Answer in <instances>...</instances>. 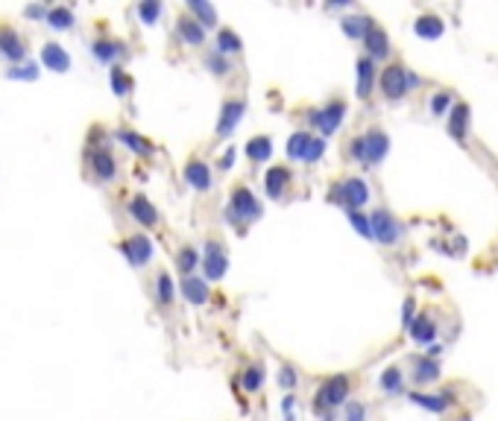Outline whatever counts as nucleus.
Returning a JSON list of instances; mask_svg holds the SVG:
<instances>
[{
  "label": "nucleus",
  "mask_w": 498,
  "mask_h": 421,
  "mask_svg": "<svg viewBox=\"0 0 498 421\" xmlns=\"http://www.w3.org/2000/svg\"><path fill=\"white\" fill-rule=\"evenodd\" d=\"M413 30H416L419 38L434 41V38H440V35L445 33V23H443V18H437V15H419L416 23H413Z\"/></svg>",
  "instance_id": "obj_25"
},
{
  "label": "nucleus",
  "mask_w": 498,
  "mask_h": 421,
  "mask_svg": "<svg viewBox=\"0 0 498 421\" xmlns=\"http://www.w3.org/2000/svg\"><path fill=\"white\" fill-rule=\"evenodd\" d=\"M232 161H234V146H229V150L223 153V158H220V170H229Z\"/></svg>",
  "instance_id": "obj_48"
},
{
  "label": "nucleus",
  "mask_w": 498,
  "mask_h": 421,
  "mask_svg": "<svg viewBox=\"0 0 498 421\" xmlns=\"http://www.w3.org/2000/svg\"><path fill=\"white\" fill-rule=\"evenodd\" d=\"M173 295H176L173 278L168 275V272H158V275H156V302L161 307H170L173 305Z\"/></svg>",
  "instance_id": "obj_31"
},
{
  "label": "nucleus",
  "mask_w": 498,
  "mask_h": 421,
  "mask_svg": "<svg viewBox=\"0 0 498 421\" xmlns=\"http://www.w3.org/2000/svg\"><path fill=\"white\" fill-rule=\"evenodd\" d=\"M278 383L281 386H296V368L293 366H281V371H278Z\"/></svg>",
  "instance_id": "obj_46"
},
{
  "label": "nucleus",
  "mask_w": 498,
  "mask_h": 421,
  "mask_svg": "<svg viewBox=\"0 0 498 421\" xmlns=\"http://www.w3.org/2000/svg\"><path fill=\"white\" fill-rule=\"evenodd\" d=\"M261 383H264V366H249L244 375H241V386L247 392H258Z\"/></svg>",
  "instance_id": "obj_38"
},
{
  "label": "nucleus",
  "mask_w": 498,
  "mask_h": 421,
  "mask_svg": "<svg viewBox=\"0 0 498 421\" xmlns=\"http://www.w3.org/2000/svg\"><path fill=\"white\" fill-rule=\"evenodd\" d=\"M215 47H217V53H220V56H234V53H241V50H244V41H241V35L234 33V30L223 27V30H217Z\"/></svg>",
  "instance_id": "obj_27"
},
{
  "label": "nucleus",
  "mask_w": 498,
  "mask_h": 421,
  "mask_svg": "<svg viewBox=\"0 0 498 421\" xmlns=\"http://www.w3.org/2000/svg\"><path fill=\"white\" fill-rule=\"evenodd\" d=\"M343 117H346V103L343 100H331L328 106H323L320 111L311 114V123L323 132V138H328V135H335L340 129Z\"/></svg>",
  "instance_id": "obj_8"
},
{
  "label": "nucleus",
  "mask_w": 498,
  "mask_h": 421,
  "mask_svg": "<svg viewBox=\"0 0 498 421\" xmlns=\"http://www.w3.org/2000/svg\"><path fill=\"white\" fill-rule=\"evenodd\" d=\"M182 295H185V302H191V305H205L208 302V281L205 278H197V275H188L182 278Z\"/></svg>",
  "instance_id": "obj_23"
},
{
  "label": "nucleus",
  "mask_w": 498,
  "mask_h": 421,
  "mask_svg": "<svg viewBox=\"0 0 498 421\" xmlns=\"http://www.w3.org/2000/svg\"><path fill=\"white\" fill-rule=\"evenodd\" d=\"M270 155H273V141H270L267 135L252 138V141L247 143V158H249L252 164H264Z\"/></svg>",
  "instance_id": "obj_30"
},
{
  "label": "nucleus",
  "mask_w": 498,
  "mask_h": 421,
  "mask_svg": "<svg viewBox=\"0 0 498 421\" xmlns=\"http://www.w3.org/2000/svg\"><path fill=\"white\" fill-rule=\"evenodd\" d=\"M202 269H205V281H220L229 269V255L223 249L220 240H208L205 243V255H202Z\"/></svg>",
  "instance_id": "obj_7"
},
{
  "label": "nucleus",
  "mask_w": 498,
  "mask_h": 421,
  "mask_svg": "<svg viewBox=\"0 0 498 421\" xmlns=\"http://www.w3.org/2000/svg\"><path fill=\"white\" fill-rule=\"evenodd\" d=\"M117 249L124 252V258L129 261V266L141 269V266H147L153 261V240L147 234H129L124 237L121 243H117Z\"/></svg>",
  "instance_id": "obj_6"
},
{
  "label": "nucleus",
  "mask_w": 498,
  "mask_h": 421,
  "mask_svg": "<svg viewBox=\"0 0 498 421\" xmlns=\"http://www.w3.org/2000/svg\"><path fill=\"white\" fill-rule=\"evenodd\" d=\"M469 123H472V117H469V106L466 103H455V109L448 111V135H452L458 143H466V135H469Z\"/></svg>",
  "instance_id": "obj_14"
},
{
  "label": "nucleus",
  "mask_w": 498,
  "mask_h": 421,
  "mask_svg": "<svg viewBox=\"0 0 498 421\" xmlns=\"http://www.w3.org/2000/svg\"><path fill=\"white\" fill-rule=\"evenodd\" d=\"M138 18L144 23H156L161 18V4L158 0H144V4H138Z\"/></svg>",
  "instance_id": "obj_39"
},
{
  "label": "nucleus",
  "mask_w": 498,
  "mask_h": 421,
  "mask_svg": "<svg viewBox=\"0 0 498 421\" xmlns=\"http://www.w3.org/2000/svg\"><path fill=\"white\" fill-rule=\"evenodd\" d=\"M41 65L50 67V70H56V73H65V70H70V53L65 50L62 44L47 41V44L41 47Z\"/></svg>",
  "instance_id": "obj_15"
},
{
  "label": "nucleus",
  "mask_w": 498,
  "mask_h": 421,
  "mask_svg": "<svg viewBox=\"0 0 498 421\" xmlns=\"http://www.w3.org/2000/svg\"><path fill=\"white\" fill-rule=\"evenodd\" d=\"M229 217H232V219H238V222H255V219L261 217V205H258V199L252 196L249 187L238 185V187L232 190V199H229Z\"/></svg>",
  "instance_id": "obj_5"
},
{
  "label": "nucleus",
  "mask_w": 498,
  "mask_h": 421,
  "mask_svg": "<svg viewBox=\"0 0 498 421\" xmlns=\"http://www.w3.org/2000/svg\"><path fill=\"white\" fill-rule=\"evenodd\" d=\"M293 404H296V401H293V395H288V398H284V401H281V410H284V412H288V415H291V410H293Z\"/></svg>",
  "instance_id": "obj_50"
},
{
  "label": "nucleus",
  "mask_w": 498,
  "mask_h": 421,
  "mask_svg": "<svg viewBox=\"0 0 498 421\" xmlns=\"http://www.w3.org/2000/svg\"><path fill=\"white\" fill-rule=\"evenodd\" d=\"M288 185H291V170L284 167V164H276V167L267 170V176H264V190H267L270 199H281V193L288 190Z\"/></svg>",
  "instance_id": "obj_17"
},
{
  "label": "nucleus",
  "mask_w": 498,
  "mask_h": 421,
  "mask_svg": "<svg viewBox=\"0 0 498 421\" xmlns=\"http://www.w3.org/2000/svg\"><path fill=\"white\" fill-rule=\"evenodd\" d=\"M340 27H343V33H346L349 38L364 41L367 33H369V27H372V18H367V15H349V18L340 21Z\"/></svg>",
  "instance_id": "obj_29"
},
{
  "label": "nucleus",
  "mask_w": 498,
  "mask_h": 421,
  "mask_svg": "<svg viewBox=\"0 0 498 421\" xmlns=\"http://www.w3.org/2000/svg\"><path fill=\"white\" fill-rule=\"evenodd\" d=\"M88 170L97 182H112L117 176V161L106 146H94V150H88Z\"/></svg>",
  "instance_id": "obj_10"
},
{
  "label": "nucleus",
  "mask_w": 498,
  "mask_h": 421,
  "mask_svg": "<svg viewBox=\"0 0 498 421\" xmlns=\"http://www.w3.org/2000/svg\"><path fill=\"white\" fill-rule=\"evenodd\" d=\"M47 23H50L53 30H70L74 27V9L70 6H50V12H47Z\"/></svg>",
  "instance_id": "obj_33"
},
{
  "label": "nucleus",
  "mask_w": 498,
  "mask_h": 421,
  "mask_svg": "<svg viewBox=\"0 0 498 421\" xmlns=\"http://www.w3.org/2000/svg\"><path fill=\"white\" fill-rule=\"evenodd\" d=\"M364 47H367V56L375 62V59H387L390 56V38H387V33L378 27V23H372L369 27V33H367V38H364Z\"/></svg>",
  "instance_id": "obj_16"
},
{
  "label": "nucleus",
  "mask_w": 498,
  "mask_h": 421,
  "mask_svg": "<svg viewBox=\"0 0 498 421\" xmlns=\"http://www.w3.org/2000/svg\"><path fill=\"white\" fill-rule=\"evenodd\" d=\"M378 386H381L384 392H390V395L401 392V386H405V375H401V368H399V366L384 368V375L378 378Z\"/></svg>",
  "instance_id": "obj_35"
},
{
  "label": "nucleus",
  "mask_w": 498,
  "mask_h": 421,
  "mask_svg": "<svg viewBox=\"0 0 498 421\" xmlns=\"http://www.w3.org/2000/svg\"><path fill=\"white\" fill-rule=\"evenodd\" d=\"M349 392H352V381H349V375H331V378L323 381V386L317 389V407L335 410V407L346 404Z\"/></svg>",
  "instance_id": "obj_4"
},
{
  "label": "nucleus",
  "mask_w": 498,
  "mask_h": 421,
  "mask_svg": "<svg viewBox=\"0 0 498 421\" xmlns=\"http://www.w3.org/2000/svg\"><path fill=\"white\" fill-rule=\"evenodd\" d=\"M405 325H408V328L413 325V299L405 302Z\"/></svg>",
  "instance_id": "obj_49"
},
{
  "label": "nucleus",
  "mask_w": 498,
  "mask_h": 421,
  "mask_svg": "<svg viewBox=\"0 0 498 421\" xmlns=\"http://www.w3.org/2000/svg\"><path fill=\"white\" fill-rule=\"evenodd\" d=\"M117 141H121L126 150H132L135 155H153V143L144 138V135H138V132H132V129H117V135H114Z\"/></svg>",
  "instance_id": "obj_24"
},
{
  "label": "nucleus",
  "mask_w": 498,
  "mask_h": 421,
  "mask_svg": "<svg viewBox=\"0 0 498 421\" xmlns=\"http://www.w3.org/2000/svg\"><path fill=\"white\" fill-rule=\"evenodd\" d=\"M413 383L416 386H422V383H434L437 378H440V363L434 360V357H422V360H416L413 363Z\"/></svg>",
  "instance_id": "obj_26"
},
{
  "label": "nucleus",
  "mask_w": 498,
  "mask_h": 421,
  "mask_svg": "<svg viewBox=\"0 0 498 421\" xmlns=\"http://www.w3.org/2000/svg\"><path fill=\"white\" fill-rule=\"evenodd\" d=\"M364 138V164L367 167H378L384 161V155H387V150H390V138H387V132L384 129H378V126H372L367 135H361Z\"/></svg>",
  "instance_id": "obj_9"
},
{
  "label": "nucleus",
  "mask_w": 498,
  "mask_h": 421,
  "mask_svg": "<svg viewBox=\"0 0 498 421\" xmlns=\"http://www.w3.org/2000/svg\"><path fill=\"white\" fill-rule=\"evenodd\" d=\"M331 199L340 202L346 211H358L369 202V185L364 179H343L335 185V190H331Z\"/></svg>",
  "instance_id": "obj_1"
},
{
  "label": "nucleus",
  "mask_w": 498,
  "mask_h": 421,
  "mask_svg": "<svg viewBox=\"0 0 498 421\" xmlns=\"http://www.w3.org/2000/svg\"><path fill=\"white\" fill-rule=\"evenodd\" d=\"M411 401L416 407H425V410H431V412H445L448 404H452V395H428V392H413L411 395Z\"/></svg>",
  "instance_id": "obj_28"
},
{
  "label": "nucleus",
  "mask_w": 498,
  "mask_h": 421,
  "mask_svg": "<svg viewBox=\"0 0 498 421\" xmlns=\"http://www.w3.org/2000/svg\"><path fill=\"white\" fill-rule=\"evenodd\" d=\"M205 67H208L211 73H217V77H226V73L232 70V67H229V62H226V59H223V56H220L217 50L205 56Z\"/></svg>",
  "instance_id": "obj_42"
},
{
  "label": "nucleus",
  "mask_w": 498,
  "mask_h": 421,
  "mask_svg": "<svg viewBox=\"0 0 498 421\" xmlns=\"http://www.w3.org/2000/svg\"><path fill=\"white\" fill-rule=\"evenodd\" d=\"M411 85H416V80L411 77V70L405 65H387L381 70V94L387 97V100H401Z\"/></svg>",
  "instance_id": "obj_2"
},
{
  "label": "nucleus",
  "mask_w": 498,
  "mask_h": 421,
  "mask_svg": "<svg viewBox=\"0 0 498 421\" xmlns=\"http://www.w3.org/2000/svg\"><path fill=\"white\" fill-rule=\"evenodd\" d=\"M244 100H226L223 109H220V120H217V135L220 138H229L234 129H238V123L244 117Z\"/></svg>",
  "instance_id": "obj_13"
},
{
  "label": "nucleus",
  "mask_w": 498,
  "mask_h": 421,
  "mask_svg": "<svg viewBox=\"0 0 498 421\" xmlns=\"http://www.w3.org/2000/svg\"><path fill=\"white\" fill-rule=\"evenodd\" d=\"M6 77L9 80H38V65H12L6 70Z\"/></svg>",
  "instance_id": "obj_40"
},
{
  "label": "nucleus",
  "mask_w": 498,
  "mask_h": 421,
  "mask_svg": "<svg viewBox=\"0 0 498 421\" xmlns=\"http://www.w3.org/2000/svg\"><path fill=\"white\" fill-rule=\"evenodd\" d=\"M126 211H129V217H132L135 222H141L144 229L158 226V211H156V205L147 199L144 193H135L132 199H129V205H126Z\"/></svg>",
  "instance_id": "obj_12"
},
{
  "label": "nucleus",
  "mask_w": 498,
  "mask_h": 421,
  "mask_svg": "<svg viewBox=\"0 0 498 421\" xmlns=\"http://www.w3.org/2000/svg\"><path fill=\"white\" fill-rule=\"evenodd\" d=\"M323 153H325V141L323 138H311V143H308V150H305V164H314V161H320L323 158Z\"/></svg>",
  "instance_id": "obj_43"
},
{
  "label": "nucleus",
  "mask_w": 498,
  "mask_h": 421,
  "mask_svg": "<svg viewBox=\"0 0 498 421\" xmlns=\"http://www.w3.org/2000/svg\"><path fill=\"white\" fill-rule=\"evenodd\" d=\"M197 263H200V252L194 249V246H182L179 255H176V266H179V272H182L185 278L197 269Z\"/></svg>",
  "instance_id": "obj_36"
},
{
  "label": "nucleus",
  "mask_w": 498,
  "mask_h": 421,
  "mask_svg": "<svg viewBox=\"0 0 498 421\" xmlns=\"http://www.w3.org/2000/svg\"><path fill=\"white\" fill-rule=\"evenodd\" d=\"M176 33H179V38L185 44H194V47H200L205 41V27H202L197 18H188V15H182L176 21Z\"/></svg>",
  "instance_id": "obj_22"
},
{
  "label": "nucleus",
  "mask_w": 498,
  "mask_h": 421,
  "mask_svg": "<svg viewBox=\"0 0 498 421\" xmlns=\"http://www.w3.org/2000/svg\"><path fill=\"white\" fill-rule=\"evenodd\" d=\"M188 12L197 15V21L202 23L205 30H211V27L217 23V9L208 6V4H202V0H191V4H188Z\"/></svg>",
  "instance_id": "obj_32"
},
{
  "label": "nucleus",
  "mask_w": 498,
  "mask_h": 421,
  "mask_svg": "<svg viewBox=\"0 0 498 421\" xmlns=\"http://www.w3.org/2000/svg\"><path fill=\"white\" fill-rule=\"evenodd\" d=\"M346 421H367V407L361 401H349L346 404Z\"/></svg>",
  "instance_id": "obj_45"
},
{
  "label": "nucleus",
  "mask_w": 498,
  "mask_h": 421,
  "mask_svg": "<svg viewBox=\"0 0 498 421\" xmlns=\"http://www.w3.org/2000/svg\"><path fill=\"white\" fill-rule=\"evenodd\" d=\"M408 331H411V339H413V342H419V345H431L434 337H437V322H434L431 313H419Z\"/></svg>",
  "instance_id": "obj_21"
},
{
  "label": "nucleus",
  "mask_w": 498,
  "mask_h": 421,
  "mask_svg": "<svg viewBox=\"0 0 498 421\" xmlns=\"http://www.w3.org/2000/svg\"><path fill=\"white\" fill-rule=\"evenodd\" d=\"M185 182L191 185L194 190L205 193L211 187V170H208V164L200 161V158H191V161L185 164Z\"/></svg>",
  "instance_id": "obj_19"
},
{
  "label": "nucleus",
  "mask_w": 498,
  "mask_h": 421,
  "mask_svg": "<svg viewBox=\"0 0 498 421\" xmlns=\"http://www.w3.org/2000/svg\"><path fill=\"white\" fill-rule=\"evenodd\" d=\"M109 82H112V91L117 97H126L132 91V77L124 67H117V65H112V70H109Z\"/></svg>",
  "instance_id": "obj_34"
},
{
  "label": "nucleus",
  "mask_w": 498,
  "mask_h": 421,
  "mask_svg": "<svg viewBox=\"0 0 498 421\" xmlns=\"http://www.w3.org/2000/svg\"><path fill=\"white\" fill-rule=\"evenodd\" d=\"M0 56H6L15 65H21L23 59H27L23 38H21V33L15 27H9V23H0Z\"/></svg>",
  "instance_id": "obj_11"
},
{
  "label": "nucleus",
  "mask_w": 498,
  "mask_h": 421,
  "mask_svg": "<svg viewBox=\"0 0 498 421\" xmlns=\"http://www.w3.org/2000/svg\"><path fill=\"white\" fill-rule=\"evenodd\" d=\"M448 103H452V94H448V91H437L434 100H431V111H434L437 117H443L445 109H448Z\"/></svg>",
  "instance_id": "obj_44"
},
{
  "label": "nucleus",
  "mask_w": 498,
  "mask_h": 421,
  "mask_svg": "<svg viewBox=\"0 0 498 421\" xmlns=\"http://www.w3.org/2000/svg\"><path fill=\"white\" fill-rule=\"evenodd\" d=\"M354 73H358V97L361 100H369L372 97V88H375V62L369 56H361L354 62Z\"/></svg>",
  "instance_id": "obj_20"
},
{
  "label": "nucleus",
  "mask_w": 498,
  "mask_h": 421,
  "mask_svg": "<svg viewBox=\"0 0 498 421\" xmlns=\"http://www.w3.org/2000/svg\"><path fill=\"white\" fill-rule=\"evenodd\" d=\"M346 217H349V222H352V226L361 231V237L372 240V226H369V219H367L361 211H346Z\"/></svg>",
  "instance_id": "obj_41"
},
{
  "label": "nucleus",
  "mask_w": 498,
  "mask_h": 421,
  "mask_svg": "<svg viewBox=\"0 0 498 421\" xmlns=\"http://www.w3.org/2000/svg\"><path fill=\"white\" fill-rule=\"evenodd\" d=\"M47 6H41V4H30V6H23V15L27 18H47Z\"/></svg>",
  "instance_id": "obj_47"
},
{
  "label": "nucleus",
  "mask_w": 498,
  "mask_h": 421,
  "mask_svg": "<svg viewBox=\"0 0 498 421\" xmlns=\"http://www.w3.org/2000/svg\"><path fill=\"white\" fill-rule=\"evenodd\" d=\"M314 135H308V132H293L291 141H288V155L293 161H302L305 158V150H308V143H311Z\"/></svg>",
  "instance_id": "obj_37"
},
{
  "label": "nucleus",
  "mask_w": 498,
  "mask_h": 421,
  "mask_svg": "<svg viewBox=\"0 0 498 421\" xmlns=\"http://www.w3.org/2000/svg\"><path fill=\"white\" fill-rule=\"evenodd\" d=\"M91 53H94V59H100L103 65H112L114 59H121L126 53V47H124V41H117V38H94L91 41Z\"/></svg>",
  "instance_id": "obj_18"
},
{
  "label": "nucleus",
  "mask_w": 498,
  "mask_h": 421,
  "mask_svg": "<svg viewBox=\"0 0 498 421\" xmlns=\"http://www.w3.org/2000/svg\"><path fill=\"white\" fill-rule=\"evenodd\" d=\"M369 226H372V240H378L381 246H396L399 240H401V234H405V229H401V222L390 214V211H384V208H378V211H372V217H369Z\"/></svg>",
  "instance_id": "obj_3"
}]
</instances>
